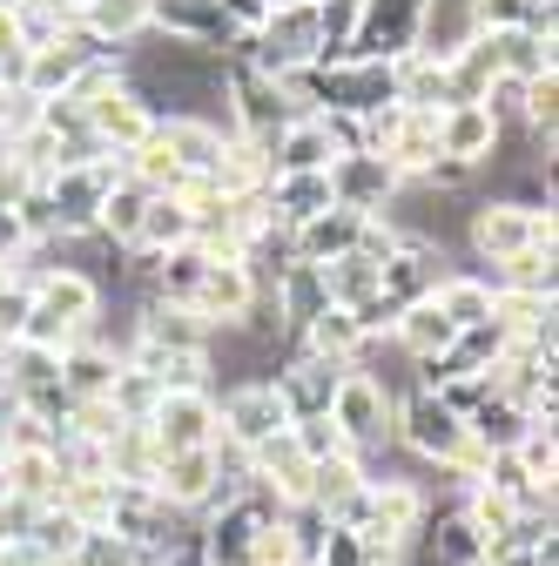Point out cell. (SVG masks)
<instances>
[{"instance_id":"2","label":"cell","mask_w":559,"mask_h":566,"mask_svg":"<svg viewBox=\"0 0 559 566\" xmlns=\"http://www.w3.org/2000/svg\"><path fill=\"white\" fill-rule=\"evenodd\" d=\"M223 418H230V439H236L243 452H256V446L276 439V432H291V411H284V398H276L270 378H243V385H230Z\"/></svg>"},{"instance_id":"4","label":"cell","mask_w":559,"mask_h":566,"mask_svg":"<svg viewBox=\"0 0 559 566\" xmlns=\"http://www.w3.org/2000/svg\"><path fill=\"white\" fill-rule=\"evenodd\" d=\"M0 8H21V0H0Z\"/></svg>"},{"instance_id":"1","label":"cell","mask_w":559,"mask_h":566,"mask_svg":"<svg viewBox=\"0 0 559 566\" xmlns=\"http://www.w3.org/2000/svg\"><path fill=\"white\" fill-rule=\"evenodd\" d=\"M149 424H156V452H162V459H176V452H209L217 398H209V391H162L156 411H149Z\"/></svg>"},{"instance_id":"3","label":"cell","mask_w":559,"mask_h":566,"mask_svg":"<svg viewBox=\"0 0 559 566\" xmlns=\"http://www.w3.org/2000/svg\"><path fill=\"white\" fill-rule=\"evenodd\" d=\"M404 446L411 452H425V459H452L465 446V418L439 398V391H418L404 405Z\"/></svg>"}]
</instances>
